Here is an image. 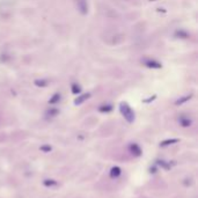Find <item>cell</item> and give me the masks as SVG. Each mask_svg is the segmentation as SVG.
<instances>
[{
	"mask_svg": "<svg viewBox=\"0 0 198 198\" xmlns=\"http://www.w3.org/2000/svg\"><path fill=\"white\" fill-rule=\"evenodd\" d=\"M111 176L113 177H117V176H119L121 175V169L118 168V167H113V169H111Z\"/></svg>",
	"mask_w": 198,
	"mask_h": 198,
	"instance_id": "obj_1",
	"label": "cell"
},
{
	"mask_svg": "<svg viewBox=\"0 0 198 198\" xmlns=\"http://www.w3.org/2000/svg\"><path fill=\"white\" fill-rule=\"evenodd\" d=\"M131 151L132 152H137V153H136V155H140V153H142L140 148H139L137 145H132V146H131Z\"/></svg>",
	"mask_w": 198,
	"mask_h": 198,
	"instance_id": "obj_2",
	"label": "cell"
},
{
	"mask_svg": "<svg viewBox=\"0 0 198 198\" xmlns=\"http://www.w3.org/2000/svg\"><path fill=\"white\" fill-rule=\"evenodd\" d=\"M49 181H50V182H47V181L44 182V184H45V185H53V184H56V182H55V181H52V179H49Z\"/></svg>",
	"mask_w": 198,
	"mask_h": 198,
	"instance_id": "obj_3",
	"label": "cell"
},
{
	"mask_svg": "<svg viewBox=\"0 0 198 198\" xmlns=\"http://www.w3.org/2000/svg\"><path fill=\"white\" fill-rule=\"evenodd\" d=\"M177 140L176 139H174V140H167V142H162V145L165 146V145H169V144H171V142H176Z\"/></svg>",
	"mask_w": 198,
	"mask_h": 198,
	"instance_id": "obj_4",
	"label": "cell"
}]
</instances>
